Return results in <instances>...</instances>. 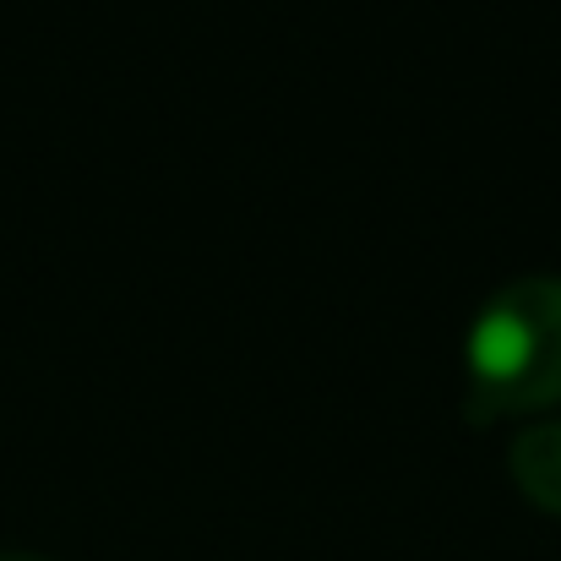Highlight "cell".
<instances>
[{
  "label": "cell",
  "mask_w": 561,
  "mask_h": 561,
  "mask_svg": "<svg viewBox=\"0 0 561 561\" xmlns=\"http://www.w3.org/2000/svg\"><path fill=\"white\" fill-rule=\"evenodd\" d=\"M469 414L480 425L507 414H546L561 403V273H529L496 289L469 339Z\"/></svg>",
  "instance_id": "1"
},
{
  "label": "cell",
  "mask_w": 561,
  "mask_h": 561,
  "mask_svg": "<svg viewBox=\"0 0 561 561\" xmlns=\"http://www.w3.org/2000/svg\"><path fill=\"white\" fill-rule=\"evenodd\" d=\"M507 474L529 507L561 518V420H535L513 436Z\"/></svg>",
  "instance_id": "2"
},
{
  "label": "cell",
  "mask_w": 561,
  "mask_h": 561,
  "mask_svg": "<svg viewBox=\"0 0 561 561\" xmlns=\"http://www.w3.org/2000/svg\"><path fill=\"white\" fill-rule=\"evenodd\" d=\"M0 561H44V557H22V551H5Z\"/></svg>",
  "instance_id": "3"
}]
</instances>
